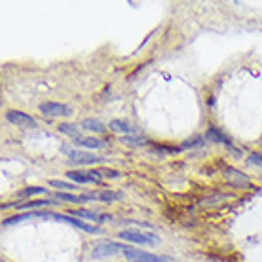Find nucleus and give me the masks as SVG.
Returning <instances> with one entry per match:
<instances>
[{"mask_svg":"<svg viewBox=\"0 0 262 262\" xmlns=\"http://www.w3.org/2000/svg\"><path fill=\"white\" fill-rule=\"evenodd\" d=\"M118 236L120 239L139 243V245H156L160 242L156 234H146V232H139V230H124V232H120Z\"/></svg>","mask_w":262,"mask_h":262,"instance_id":"f257e3e1","label":"nucleus"},{"mask_svg":"<svg viewBox=\"0 0 262 262\" xmlns=\"http://www.w3.org/2000/svg\"><path fill=\"white\" fill-rule=\"evenodd\" d=\"M129 247H125L122 243L116 242H99L95 247H93V258H103V256H112L118 255V253H125Z\"/></svg>","mask_w":262,"mask_h":262,"instance_id":"f03ea898","label":"nucleus"},{"mask_svg":"<svg viewBox=\"0 0 262 262\" xmlns=\"http://www.w3.org/2000/svg\"><path fill=\"white\" fill-rule=\"evenodd\" d=\"M124 256L131 262H175L169 256L152 255V253H146L143 249H127L124 253Z\"/></svg>","mask_w":262,"mask_h":262,"instance_id":"7ed1b4c3","label":"nucleus"},{"mask_svg":"<svg viewBox=\"0 0 262 262\" xmlns=\"http://www.w3.org/2000/svg\"><path fill=\"white\" fill-rule=\"evenodd\" d=\"M6 118L10 124L17 125V127H25V129H31V127H36V120L33 116H29L25 112L19 111H10L6 114Z\"/></svg>","mask_w":262,"mask_h":262,"instance_id":"20e7f679","label":"nucleus"},{"mask_svg":"<svg viewBox=\"0 0 262 262\" xmlns=\"http://www.w3.org/2000/svg\"><path fill=\"white\" fill-rule=\"evenodd\" d=\"M40 112L46 114V116H69V114H71V106L48 101V103H42V105H40Z\"/></svg>","mask_w":262,"mask_h":262,"instance_id":"39448f33","label":"nucleus"},{"mask_svg":"<svg viewBox=\"0 0 262 262\" xmlns=\"http://www.w3.org/2000/svg\"><path fill=\"white\" fill-rule=\"evenodd\" d=\"M67 177L72 179L74 183L78 184L99 183L101 181V173L99 171H71V173H67Z\"/></svg>","mask_w":262,"mask_h":262,"instance_id":"423d86ee","label":"nucleus"},{"mask_svg":"<svg viewBox=\"0 0 262 262\" xmlns=\"http://www.w3.org/2000/svg\"><path fill=\"white\" fill-rule=\"evenodd\" d=\"M63 152L69 154L72 162H76V164H95V162H99V158H95L93 154L74 150V148H71V146H63Z\"/></svg>","mask_w":262,"mask_h":262,"instance_id":"0eeeda50","label":"nucleus"},{"mask_svg":"<svg viewBox=\"0 0 262 262\" xmlns=\"http://www.w3.org/2000/svg\"><path fill=\"white\" fill-rule=\"evenodd\" d=\"M50 216H53V219H59V221H65V223H71L72 226H76V228H80L82 232H88V234H99L97 226H92V224H88V223H82V221H78V219H71V216H67V215H52V213H50Z\"/></svg>","mask_w":262,"mask_h":262,"instance_id":"6e6552de","label":"nucleus"},{"mask_svg":"<svg viewBox=\"0 0 262 262\" xmlns=\"http://www.w3.org/2000/svg\"><path fill=\"white\" fill-rule=\"evenodd\" d=\"M226 181H228L230 184H234V186H242V188L249 186V179L245 177L242 171L232 169V167L226 169Z\"/></svg>","mask_w":262,"mask_h":262,"instance_id":"1a4fd4ad","label":"nucleus"},{"mask_svg":"<svg viewBox=\"0 0 262 262\" xmlns=\"http://www.w3.org/2000/svg\"><path fill=\"white\" fill-rule=\"evenodd\" d=\"M111 127L112 131H118V133H124V135H135V131H137L129 122H125V120H112Z\"/></svg>","mask_w":262,"mask_h":262,"instance_id":"9d476101","label":"nucleus"},{"mask_svg":"<svg viewBox=\"0 0 262 262\" xmlns=\"http://www.w3.org/2000/svg\"><path fill=\"white\" fill-rule=\"evenodd\" d=\"M78 146L82 148H103L105 146V141H101V139H95V137H78L74 139Z\"/></svg>","mask_w":262,"mask_h":262,"instance_id":"9b49d317","label":"nucleus"},{"mask_svg":"<svg viewBox=\"0 0 262 262\" xmlns=\"http://www.w3.org/2000/svg\"><path fill=\"white\" fill-rule=\"evenodd\" d=\"M50 200H33V202L29 203H8V205H4V207H19V209H36V207H42V205H50Z\"/></svg>","mask_w":262,"mask_h":262,"instance_id":"f8f14e48","label":"nucleus"},{"mask_svg":"<svg viewBox=\"0 0 262 262\" xmlns=\"http://www.w3.org/2000/svg\"><path fill=\"white\" fill-rule=\"evenodd\" d=\"M80 127H84V129H90V131H97V133H103V131H105V125L101 124L99 120H93V118L82 120V125H80Z\"/></svg>","mask_w":262,"mask_h":262,"instance_id":"ddd939ff","label":"nucleus"},{"mask_svg":"<svg viewBox=\"0 0 262 262\" xmlns=\"http://www.w3.org/2000/svg\"><path fill=\"white\" fill-rule=\"evenodd\" d=\"M120 141H122L125 146H143V144H144V139L135 137V135H122V139H120Z\"/></svg>","mask_w":262,"mask_h":262,"instance_id":"4468645a","label":"nucleus"},{"mask_svg":"<svg viewBox=\"0 0 262 262\" xmlns=\"http://www.w3.org/2000/svg\"><path fill=\"white\" fill-rule=\"evenodd\" d=\"M59 131H61V133H67V135H71V137H74V139H78V127H76V125L61 124L59 125Z\"/></svg>","mask_w":262,"mask_h":262,"instance_id":"2eb2a0df","label":"nucleus"},{"mask_svg":"<svg viewBox=\"0 0 262 262\" xmlns=\"http://www.w3.org/2000/svg\"><path fill=\"white\" fill-rule=\"evenodd\" d=\"M72 215L82 216V219H88V221H99L97 215H95L93 211H88V209H74V211H72Z\"/></svg>","mask_w":262,"mask_h":262,"instance_id":"dca6fc26","label":"nucleus"},{"mask_svg":"<svg viewBox=\"0 0 262 262\" xmlns=\"http://www.w3.org/2000/svg\"><path fill=\"white\" fill-rule=\"evenodd\" d=\"M57 198H59V200H63V202H71V203L82 202V196H74V194H69V192H59V194H57Z\"/></svg>","mask_w":262,"mask_h":262,"instance_id":"f3484780","label":"nucleus"},{"mask_svg":"<svg viewBox=\"0 0 262 262\" xmlns=\"http://www.w3.org/2000/svg\"><path fill=\"white\" fill-rule=\"evenodd\" d=\"M207 137H209V139H215V141H223V143L230 144V143H228V139L224 137L223 133H219V131L215 129V127H211V129H209V133H207Z\"/></svg>","mask_w":262,"mask_h":262,"instance_id":"a211bd4d","label":"nucleus"},{"mask_svg":"<svg viewBox=\"0 0 262 262\" xmlns=\"http://www.w3.org/2000/svg\"><path fill=\"white\" fill-rule=\"evenodd\" d=\"M46 188H42V186H33V188H27V190L21 192V196H34V194H44Z\"/></svg>","mask_w":262,"mask_h":262,"instance_id":"6ab92c4d","label":"nucleus"},{"mask_svg":"<svg viewBox=\"0 0 262 262\" xmlns=\"http://www.w3.org/2000/svg\"><path fill=\"white\" fill-rule=\"evenodd\" d=\"M50 184H52L53 188H63V190H72V188H76L74 184H71V183H63V181H52Z\"/></svg>","mask_w":262,"mask_h":262,"instance_id":"aec40b11","label":"nucleus"},{"mask_svg":"<svg viewBox=\"0 0 262 262\" xmlns=\"http://www.w3.org/2000/svg\"><path fill=\"white\" fill-rule=\"evenodd\" d=\"M247 162H251V164L255 165H260L262 167V154H249V160Z\"/></svg>","mask_w":262,"mask_h":262,"instance_id":"412c9836","label":"nucleus"},{"mask_svg":"<svg viewBox=\"0 0 262 262\" xmlns=\"http://www.w3.org/2000/svg\"><path fill=\"white\" fill-rule=\"evenodd\" d=\"M101 173H105V177H112V179H116L120 175L118 171H108V169H106V171H101Z\"/></svg>","mask_w":262,"mask_h":262,"instance_id":"4be33fe9","label":"nucleus"}]
</instances>
